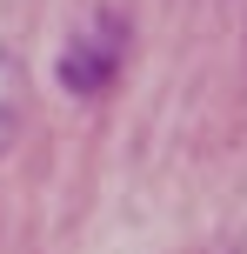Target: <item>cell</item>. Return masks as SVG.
<instances>
[{
  "instance_id": "1",
  "label": "cell",
  "mask_w": 247,
  "mask_h": 254,
  "mask_svg": "<svg viewBox=\"0 0 247 254\" xmlns=\"http://www.w3.org/2000/svg\"><path fill=\"white\" fill-rule=\"evenodd\" d=\"M114 61H120V20H100L94 34H80L74 47H67L60 80H67L74 94H100L107 80H114Z\"/></svg>"
},
{
  "instance_id": "2",
  "label": "cell",
  "mask_w": 247,
  "mask_h": 254,
  "mask_svg": "<svg viewBox=\"0 0 247 254\" xmlns=\"http://www.w3.org/2000/svg\"><path fill=\"white\" fill-rule=\"evenodd\" d=\"M20 114H27V80H20V67L0 54V147L20 134Z\"/></svg>"
}]
</instances>
